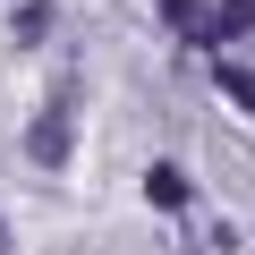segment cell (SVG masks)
<instances>
[{"mask_svg":"<svg viewBox=\"0 0 255 255\" xmlns=\"http://www.w3.org/2000/svg\"><path fill=\"white\" fill-rule=\"evenodd\" d=\"M26 153H34V170H68V153H77V85L68 77L43 94L34 128H26Z\"/></svg>","mask_w":255,"mask_h":255,"instance_id":"obj_1","label":"cell"},{"mask_svg":"<svg viewBox=\"0 0 255 255\" xmlns=\"http://www.w3.org/2000/svg\"><path fill=\"white\" fill-rule=\"evenodd\" d=\"M221 85H230V102H238V111H255V68H221Z\"/></svg>","mask_w":255,"mask_h":255,"instance_id":"obj_3","label":"cell"},{"mask_svg":"<svg viewBox=\"0 0 255 255\" xmlns=\"http://www.w3.org/2000/svg\"><path fill=\"white\" fill-rule=\"evenodd\" d=\"M145 196H153V204H187V179H179V170H170V162H162V170H153V179H145Z\"/></svg>","mask_w":255,"mask_h":255,"instance_id":"obj_2","label":"cell"},{"mask_svg":"<svg viewBox=\"0 0 255 255\" xmlns=\"http://www.w3.org/2000/svg\"><path fill=\"white\" fill-rule=\"evenodd\" d=\"M255 26V0H221V34H247Z\"/></svg>","mask_w":255,"mask_h":255,"instance_id":"obj_4","label":"cell"}]
</instances>
